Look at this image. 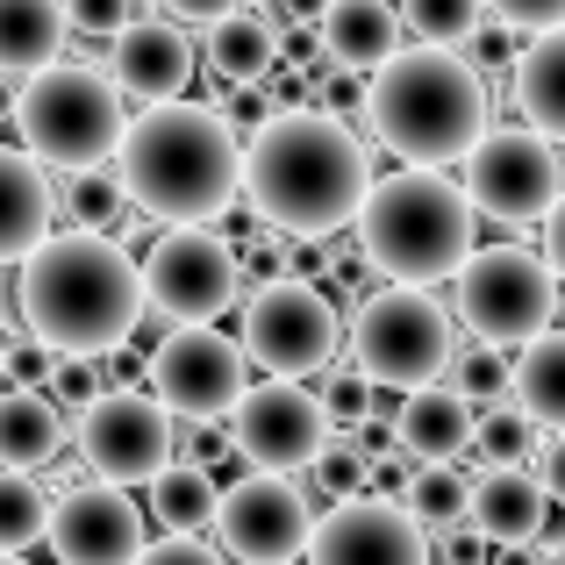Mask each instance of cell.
<instances>
[{
  "instance_id": "obj_1",
  "label": "cell",
  "mask_w": 565,
  "mask_h": 565,
  "mask_svg": "<svg viewBox=\"0 0 565 565\" xmlns=\"http://www.w3.org/2000/svg\"><path fill=\"white\" fill-rule=\"evenodd\" d=\"M365 193H373V158H365L351 122H337L322 108H279L250 129L244 201L265 230L322 244V236L359 222Z\"/></svg>"
},
{
  "instance_id": "obj_2",
  "label": "cell",
  "mask_w": 565,
  "mask_h": 565,
  "mask_svg": "<svg viewBox=\"0 0 565 565\" xmlns=\"http://www.w3.org/2000/svg\"><path fill=\"white\" fill-rule=\"evenodd\" d=\"M22 330L57 359H115L143 330V265L108 230H57L22 258Z\"/></svg>"
},
{
  "instance_id": "obj_3",
  "label": "cell",
  "mask_w": 565,
  "mask_h": 565,
  "mask_svg": "<svg viewBox=\"0 0 565 565\" xmlns=\"http://www.w3.org/2000/svg\"><path fill=\"white\" fill-rule=\"evenodd\" d=\"M115 180H122V193L143 215L166 222V230H207L244 193L236 122L222 108H201V100L143 108L129 122L122 151H115Z\"/></svg>"
},
{
  "instance_id": "obj_4",
  "label": "cell",
  "mask_w": 565,
  "mask_h": 565,
  "mask_svg": "<svg viewBox=\"0 0 565 565\" xmlns=\"http://www.w3.org/2000/svg\"><path fill=\"white\" fill-rule=\"evenodd\" d=\"M365 129L394 158L423 172H451L472 158V143L487 137V79L472 72L466 51H394L365 79Z\"/></svg>"
},
{
  "instance_id": "obj_5",
  "label": "cell",
  "mask_w": 565,
  "mask_h": 565,
  "mask_svg": "<svg viewBox=\"0 0 565 565\" xmlns=\"http://www.w3.org/2000/svg\"><path fill=\"white\" fill-rule=\"evenodd\" d=\"M472 201L458 180L444 172H423V166H401L373 180L359 207V250L365 265L401 287H429V279H458V265L472 258Z\"/></svg>"
},
{
  "instance_id": "obj_6",
  "label": "cell",
  "mask_w": 565,
  "mask_h": 565,
  "mask_svg": "<svg viewBox=\"0 0 565 565\" xmlns=\"http://www.w3.org/2000/svg\"><path fill=\"white\" fill-rule=\"evenodd\" d=\"M14 129H22V151L36 166L57 172H94L122 151L129 137V108L122 86L108 79L100 65H79V57H57L51 72L22 79V100H14Z\"/></svg>"
},
{
  "instance_id": "obj_7",
  "label": "cell",
  "mask_w": 565,
  "mask_h": 565,
  "mask_svg": "<svg viewBox=\"0 0 565 565\" xmlns=\"http://www.w3.org/2000/svg\"><path fill=\"white\" fill-rule=\"evenodd\" d=\"M344 344H351V373H359V380L415 394V386H437L444 373H451L458 316L429 287H401V279H386L380 294L359 301Z\"/></svg>"
},
{
  "instance_id": "obj_8",
  "label": "cell",
  "mask_w": 565,
  "mask_h": 565,
  "mask_svg": "<svg viewBox=\"0 0 565 565\" xmlns=\"http://www.w3.org/2000/svg\"><path fill=\"white\" fill-rule=\"evenodd\" d=\"M244 359L265 380H308L330 373L337 351H344V316L316 279H258L244 294V330H236Z\"/></svg>"
},
{
  "instance_id": "obj_9",
  "label": "cell",
  "mask_w": 565,
  "mask_h": 565,
  "mask_svg": "<svg viewBox=\"0 0 565 565\" xmlns=\"http://www.w3.org/2000/svg\"><path fill=\"white\" fill-rule=\"evenodd\" d=\"M558 316V273L544 265V250L523 244H487L458 265V322L480 344H530Z\"/></svg>"
},
{
  "instance_id": "obj_10",
  "label": "cell",
  "mask_w": 565,
  "mask_h": 565,
  "mask_svg": "<svg viewBox=\"0 0 565 565\" xmlns=\"http://www.w3.org/2000/svg\"><path fill=\"white\" fill-rule=\"evenodd\" d=\"M137 265H143V301H151V316L180 322V330H201V322L230 316V308L244 301V258H236V244L215 236V230H166Z\"/></svg>"
},
{
  "instance_id": "obj_11",
  "label": "cell",
  "mask_w": 565,
  "mask_h": 565,
  "mask_svg": "<svg viewBox=\"0 0 565 565\" xmlns=\"http://www.w3.org/2000/svg\"><path fill=\"white\" fill-rule=\"evenodd\" d=\"M143 386H151V401L172 415V423L207 429V423H230L236 401L250 394V359H244L236 337H222V330L201 322V330L158 337L151 365H143Z\"/></svg>"
},
{
  "instance_id": "obj_12",
  "label": "cell",
  "mask_w": 565,
  "mask_h": 565,
  "mask_svg": "<svg viewBox=\"0 0 565 565\" xmlns=\"http://www.w3.org/2000/svg\"><path fill=\"white\" fill-rule=\"evenodd\" d=\"M466 201L472 215H494V222H544L565 201V158L552 137L537 129H487L466 158Z\"/></svg>"
},
{
  "instance_id": "obj_13",
  "label": "cell",
  "mask_w": 565,
  "mask_h": 565,
  "mask_svg": "<svg viewBox=\"0 0 565 565\" xmlns=\"http://www.w3.org/2000/svg\"><path fill=\"white\" fill-rule=\"evenodd\" d=\"M180 451V429L137 386H108L100 401L79 408V458L100 487H151Z\"/></svg>"
},
{
  "instance_id": "obj_14",
  "label": "cell",
  "mask_w": 565,
  "mask_h": 565,
  "mask_svg": "<svg viewBox=\"0 0 565 565\" xmlns=\"http://www.w3.org/2000/svg\"><path fill=\"white\" fill-rule=\"evenodd\" d=\"M330 437H337L330 408H322V394L301 386V380H258L244 401H236V415H230L236 458H244L250 472H279V480L308 472Z\"/></svg>"
},
{
  "instance_id": "obj_15",
  "label": "cell",
  "mask_w": 565,
  "mask_h": 565,
  "mask_svg": "<svg viewBox=\"0 0 565 565\" xmlns=\"http://www.w3.org/2000/svg\"><path fill=\"white\" fill-rule=\"evenodd\" d=\"M215 537H222V558H236V565H294V558H308L316 509L279 472H244L215 501Z\"/></svg>"
},
{
  "instance_id": "obj_16",
  "label": "cell",
  "mask_w": 565,
  "mask_h": 565,
  "mask_svg": "<svg viewBox=\"0 0 565 565\" xmlns=\"http://www.w3.org/2000/svg\"><path fill=\"white\" fill-rule=\"evenodd\" d=\"M308 565H429V537L401 501L359 494V501H337L316 523Z\"/></svg>"
},
{
  "instance_id": "obj_17",
  "label": "cell",
  "mask_w": 565,
  "mask_h": 565,
  "mask_svg": "<svg viewBox=\"0 0 565 565\" xmlns=\"http://www.w3.org/2000/svg\"><path fill=\"white\" fill-rule=\"evenodd\" d=\"M57 565H137L143 558V509L129 487H65L51 509Z\"/></svg>"
},
{
  "instance_id": "obj_18",
  "label": "cell",
  "mask_w": 565,
  "mask_h": 565,
  "mask_svg": "<svg viewBox=\"0 0 565 565\" xmlns=\"http://www.w3.org/2000/svg\"><path fill=\"white\" fill-rule=\"evenodd\" d=\"M193 65H201V51H193V36L172 22V14H137L108 51V79L122 86V100H143V108L180 100Z\"/></svg>"
},
{
  "instance_id": "obj_19",
  "label": "cell",
  "mask_w": 565,
  "mask_h": 565,
  "mask_svg": "<svg viewBox=\"0 0 565 565\" xmlns=\"http://www.w3.org/2000/svg\"><path fill=\"white\" fill-rule=\"evenodd\" d=\"M472 429H480V408H472L451 380H437V386L401 394V408H394V451H408L415 466H458V458L472 451Z\"/></svg>"
},
{
  "instance_id": "obj_20",
  "label": "cell",
  "mask_w": 565,
  "mask_h": 565,
  "mask_svg": "<svg viewBox=\"0 0 565 565\" xmlns=\"http://www.w3.org/2000/svg\"><path fill=\"white\" fill-rule=\"evenodd\" d=\"M544 515H552V494L530 466H487L472 480V515L466 523L480 530V544L494 552H530L544 537Z\"/></svg>"
},
{
  "instance_id": "obj_21",
  "label": "cell",
  "mask_w": 565,
  "mask_h": 565,
  "mask_svg": "<svg viewBox=\"0 0 565 565\" xmlns=\"http://www.w3.org/2000/svg\"><path fill=\"white\" fill-rule=\"evenodd\" d=\"M57 222V186L29 151L0 143V265H22L36 244H51Z\"/></svg>"
},
{
  "instance_id": "obj_22",
  "label": "cell",
  "mask_w": 565,
  "mask_h": 565,
  "mask_svg": "<svg viewBox=\"0 0 565 565\" xmlns=\"http://www.w3.org/2000/svg\"><path fill=\"white\" fill-rule=\"evenodd\" d=\"M316 36H322V57H330V65L373 79L386 57L401 51V8H386V0H330Z\"/></svg>"
},
{
  "instance_id": "obj_23",
  "label": "cell",
  "mask_w": 565,
  "mask_h": 565,
  "mask_svg": "<svg viewBox=\"0 0 565 565\" xmlns=\"http://www.w3.org/2000/svg\"><path fill=\"white\" fill-rule=\"evenodd\" d=\"M65 451V415L36 386H0V472H43Z\"/></svg>"
},
{
  "instance_id": "obj_24",
  "label": "cell",
  "mask_w": 565,
  "mask_h": 565,
  "mask_svg": "<svg viewBox=\"0 0 565 565\" xmlns=\"http://www.w3.org/2000/svg\"><path fill=\"white\" fill-rule=\"evenodd\" d=\"M65 0H0V72L8 79H36L65 57Z\"/></svg>"
},
{
  "instance_id": "obj_25",
  "label": "cell",
  "mask_w": 565,
  "mask_h": 565,
  "mask_svg": "<svg viewBox=\"0 0 565 565\" xmlns=\"http://www.w3.org/2000/svg\"><path fill=\"white\" fill-rule=\"evenodd\" d=\"M201 57H207V79H222V86H265L279 72V22L236 8L207 29Z\"/></svg>"
},
{
  "instance_id": "obj_26",
  "label": "cell",
  "mask_w": 565,
  "mask_h": 565,
  "mask_svg": "<svg viewBox=\"0 0 565 565\" xmlns=\"http://www.w3.org/2000/svg\"><path fill=\"white\" fill-rule=\"evenodd\" d=\"M515 108L537 137H552L565 151V29L530 36V51L515 57Z\"/></svg>"
},
{
  "instance_id": "obj_27",
  "label": "cell",
  "mask_w": 565,
  "mask_h": 565,
  "mask_svg": "<svg viewBox=\"0 0 565 565\" xmlns=\"http://www.w3.org/2000/svg\"><path fill=\"white\" fill-rule=\"evenodd\" d=\"M509 394H515V408L530 415V429L565 437V322L523 344V359H515V373H509Z\"/></svg>"
},
{
  "instance_id": "obj_28",
  "label": "cell",
  "mask_w": 565,
  "mask_h": 565,
  "mask_svg": "<svg viewBox=\"0 0 565 565\" xmlns=\"http://www.w3.org/2000/svg\"><path fill=\"white\" fill-rule=\"evenodd\" d=\"M215 501H222V487L207 480V466H186V458H172L151 480V515L166 537H201L215 523Z\"/></svg>"
},
{
  "instance_id": "obj_29",
  "label": "cell",
  "mask_w": 565,
  "mask_h": 565,
  "mask_svg": "<svg viewBox=\"0 0 565 565\" xmlns=\"http://www.w3.org/2000/svg\"><path fill=\"white\" fill-rule=\"evenodd\" d=\"M401 509H408L415 523H423V537L437 544V537H451V530H466V515H472V480H466L458 466H415Z\"/></svg>"
},
{
  "instance_id": "obj_30",
  "label": "cell",
  "mask_w": 565,
  "mask_h": 565,
  "mask_svg": "<svg viewBox=\"0 0 565 565\" xmlns=\"http://www.w3.org/2000/svg\"><path fill=\"white\" fill-rule=\"evenodd\" d=\"M51 509L57 494H43L36 472H0V552L22 558L29 544H43L51 537Z\"/></svg>"
},
{
  "instance_id": "obj_31",
  "label": "cell",
  "mask_w": 565,
  "mask_h": 565,
  "mask_svg": "<svg viewBox=\"0 0 565 565\" xmlns=\"http://www.w3.org/2000/svg\"><path fill=\"white\" fill-rule=\"evenodd\" d=\"M401 29L429 51H466L487 29V0H401Z\"/></svg>"
},
{
  "instance_id": "obj_32",
  "label": "cell",
  "mask_w": 565,
  "mask_h": 565,
  "mask_svg": "<svg viewBox=\"0 0 565 565\" xmlns=\"http://www.w3.org/2000/svg\"><path fill=\"white\" fill-rule=\"evenodd\" d=\"M122 207H129V193H122V180H115L108 166L65 172V186H57V215H65L72 230H115Z\"/></svg>"
},
{
  "instance_id": "obj_33",
  "label": "cell",
  "mask_w": 565,
  "mask_h": 565,
  "mask_svg": "<svg viewBox=\"0 0 565 565\" xmlns=\"http://www.w3.org/2000/svg\"><path fill=\"white\" fill-rule=\"evenodd\" d=\"M308 472H316V487H322L330 501H359V494H365V480H373V451H365L359 429H337V437L322 444V458H316Z\"/></svg>"
},
{
  "instance_id": "obj_34",
  "label": "cell",
  "mask_w": 565,
  "mask_h": 565,
  "mask_svg": "<svg viewBox=\"0 0 565 565\" xmlns=\"http://www.w3.org/2000/svg\"><path fill=\"white\" fill-rule=\"evenodd\" d=\"M509 373H515L509 351H501V344H480V337H472V344H458V359H451V373H444V380H451L458 394L472 401V408H494V401L509 394Z\"/></svg>"
},
{
  "instance_id": "obj_35",
  "label": "cell",
  "mask_w": 565,
  "mask_h": 565,
  "mask_svg": "<svg viewBox=\"0 0 565 565\" xmlns=\"http://www.w3.org/2000/svg\"><path fill=\"white\" fill-rule=\"evenodd\" d=\"M530 444H537V429H530L523 408H487L480 429H472V451H480L487 466H523Z\"/></svg>"
},
{
  "instance_id": "obj_36",
  "label": "cell",
  "mask_w": 565,
  "mask_h": 565,
  "mask_svg": "<svg viewBox=\"0 0 565 565\" xmlns=\"http://www.w3.org/2000/svg\"><path fill=\"white\" fill-rule=\"evenodd\" d=\"M322 408H330L337 429H359L365 415H386V394H380L373 380H359V373H330V386H322Z\"/></svg>"
},
{
  "instance_id": "obj_37",
  "label": "cell",
  "mask_w": 565,
  "mask_h": 565,
  "mask_svg": "<svg viewBox=\"0 0 565 565\" xmlns=\"http://www.w3.org/2000/svg\"><path fill=\"white\" fill-rule=\"evenodd\" d=\"M65 22L79 29V36H122L129 22H137V0H65Z\"/></svg>"
},
{
  "instance_id": "obj_38",
  "label": "cell",
  "mask_w": 565,
  "mask_h": 565,
  "mask_svg": "<svg viewBox=\"0 0 565 565\" xmlns=\"http://www.w3.org/2000/svg\"><path fill=\"white\" fill-rule=\"evenodd\" d=\"M487 22L544 36V29H565V0H487Z\"/></svg>"
},
{
  "instance_id": "obj_39",
  "label": "cell",
  "mask_w": 565,
  "mask_h": 565,
  "mask_svg": "<svg viewBox=\"0 0 565 565\" xmlns=\"http://www.w3.org/2000/svg\"><path fill=\"white\" fill-rule=\"evenodd\" d=\"M51 373H57V351L36 344V337H22V344L8 351V380H14V386H36V394H43V386H51Z\"/></svg>"
},
{
  "instance_id": "obj_40",
  "label": "cell",
  "mask_w": 565,
  "mask_h": 565,
  "mask_svg": "<svg viewBox=\"0 0 565 565\" xmlns=\"http://www.w3.org/2000/svg\"><path fill=\"white\" fill-rule=\"evenodd\" d=\"M57 401H72V408H86V401H100V359H57Z\"/></svg>"
},
{
  "instance_id": "obj_41",
  "label": "cell",
  "mask_w": 565,
  "mask_h": 565,
  "mask_svg": "<svg viewBox=\"0 0 565 565\" xmlns=\"http://www.w3.org/2000/svg\"><path fill=\"white\" fill-rule=\"evenodd\" d=\"M137 565H230V558H222L215 544H201V537H158V544H143Z\"/></svg>"
},
{
  "instance_id": "obj_42",
  "label": "cell",
  "mask_w": 565,
  "mask_h": 565,
  "mask_svg": "<svg viewBox=\"0 0 565 565\" xmlns=\"http://www.w3.org/2000/svg\"><path fill=\"white\" fill-rule=\"evenodd\" d=\"M158 8H166L172 14V22H201V29H215L222 22V14H236V8H244V0H158Z\"/></svg>"
},
{
  "instance_id": "obj_43",
  "label": "cell",
  "mask_w": 565,
  "mask_h": 565,
  "mask_svg": "<svg viewBox=\"0 0 565 565\" xmlns=\"http://www.w3.org/2000/svg\"><path fill=\"white\" fill-rule=\"evenodd\" d=\"M537 480H544V494H552V501H565V437H552V444H544V458H537Z\"/></svg>"
},
{
  "instance_id": "obj_44",
  "label": "cell",
  "mask_w": 565,
  "mask_h": 565,
  "mask_svg": "<svg viewBox=\"0 0 565 565\" xmlns=\"http://www.w3.org/2000/svg\"><path fill=\"white\" fill-rule=\"evenodd\" d=\"M544 265L558 273V287H565V201L544 215Z\"/></svg>"
},
{
  "instance_id": "obj_45",
  "label": "cell",
  "mask_w": 565,
  "mask_h": 565,
  "mask_svg": "<svg viewBox=\"0 0 565 565\" xmlns=\"http://www.w3.org/2000/svg\"><path fill=\"white\" fill-rule=\"evenodd\" d=\"M14 100H22V79H8V72H0V122L14 115Z\"/></svg>"
},
{
  "instance_id": "obj_46",
  "label": "cell",
  "mask_w": 565,
  "mask_h": 565,
  "mask_svg": "<svg viewBox=\"0 0 565 565\" xmlns=\"http://www.w3.org/2000/svg\"><path fill=\"white\" fill-rule=\"evenodd\" d=\"M0 380H8V337H0Z\"/></svg>"
},
{
  "instance_id": "obj_47",
  "label": "cell",
  "mask_w": 565,
  "mask_h": 565,
  "mask_svg": "<svg viewBox=\"0 0 565 565\" xmlns=\"http://www.w3.org/2000/svg\"><path fill=\"white\" fill-rule=\"evenodd\" d=\"M0 565H29V558H14V552H0Z\"/></svg>"
}]
</instances>
